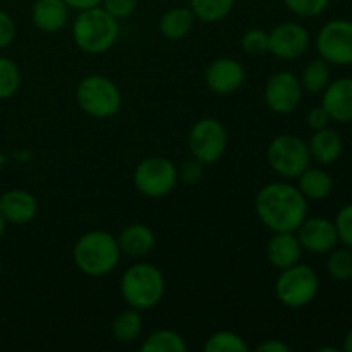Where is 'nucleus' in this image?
<instances>
[{
    "mask_svg": "<svg viewBox=\"0 0 352 352\" xmlns=\"http://www.w3.org/2000/svg\"><path fill=\"white\" fill-rule=\"evenodd\" d=\"M299 81L305 91L311 95H320L330 82V64L322 57L313 58L302 69Z\"/></svg>",
    "mask_w": 352,
    "mask_h": 352,
    "instance_id": "24",
    "label": "nucleus"
},
{
    "mask_svg": "<svg viewBox=\"0 0 352 352\" xmlns=\"http://www.w3.org/2000/svg\"><path fill=\"white\" fill-rule=\"evenodd\" d=\"M120 36V24L102 6L79 10L72 23V40L76 47L89 55L107 54Z\"/></svg>",
    "mask_w": 352,
    "mask_h": 352,
    "instance_id": "2",
    "label": "nucleus"
},
{
    "mask_svg": "<svg viewBox=\"0 0 352 352\" xmlns=\"http://www.w3.org/2000/svg\"><path fill=\"white\" fill-rule=\"evenodd\" d=\"M120 248L117 237L105 230H89L74 244L72 260L78 270L88 277H105L112 274L120 261Z\"/></svg>",
    "mask_w": 352,
    "mask_h": 352,
    "instance_id": "3",
    "label": "nucleus"
},
{
    "mask_svg": "<svg viewBox=\"0 0 352 352\" xmlns=\"http://www.w3.org/2000/svg\"><path fill=\"white\" fill-rule=\"evenodd\" d=\"M308 150L311 155V160L320 165H332L340 158L344 151V143L340 134L336 129L313 131V136L308 141Z\"/></svg>",
    "mask_w": 352,
    "mask_h": 352,
    "instance_id": "20",
    "label": "nucleus"
},
{
    "mask_svg": "<svg viewBox=\"0 0 352 352\" xmlns=\"http://www.w3.org/2000/svg\"><path fill=\"white\" fill-rule=\"evenodd\" d=\"M0 213L6 222L24 226L36 217L38 201L30 191L10 189L0 196Z\"/></svg>",
    "mask_w": 352,
    "mask_h": 352,
    "instance_id": "16",
    "label": "nucleus"
},
{
    "mask_svg": "<svg viewBox=\"0 0 352 352\" xmlns=\"http://www.w3.org/2000/svg\"><path fill=\"white\" fill-rule=\"evenodd\" d=\"M203 167H205V165H203L201 162L196 160V158L184 162V164L181 165V168H177L179 181H182L184 184L189 186L198 184L203 177Z\"/></svg>",
    "mask_w": 352,
    "mask_h": 352,
    "instance_id": "34",
    "label": "nucleus"
},
{
    "mask_svg": "<svg viewBox=\"0 0 352 352\" xmlns=\"http://www.w3.org/2000/svg\"><path fill=\"white\" fill-rule=\"evenodd\" d=\"M64 2L67 3L69 9L85 10V9H91V7L100 6L102 0H64Z\"/></svg>",
    "mask_w": 352,
    "mask_h": 352,
    "instance_id": "38",
    "label": "nucleus"
},
{
    "mask_svg": "<svg viewBox=\"0 0 352 352\" xmlns=\"http://www.w3.org/2000/svg\"><path fill=\"white\" fill-rule=\"evenodd\" d=\"M6 220H3V217H2V213H0V239H2L3 237V232H6Z\"/></svg>",
    "mask_w": 352,
    "mask_h": 352,
    "instance_id": "40",
    "label": "nucleus"
},
{
    "mask_svg": "<svg viewBox=\"0 0 352 352\" xmlns=\"http://www.w3.org/2000/svg\"><path fill=\"white\" fill-rule=\"evenodd\" d=\"M267 162L280 177L298 179L311 165L308 143L294 134H280L268 144Z\"/></svg>",
    "mask_w": 352,
    "mask_h": 352,
    "instance_id": "7",
    "label": "nucleus"
},
{
    "mask_svg": "<svg viewBox=\"0 0 352 352\" xmlns=\"http://www.w3.org/2000/svg\"><path fill=\"white\" fill-rule=\"evenodd\" d=\"M285 7L299 17H316L329 7L330 0H284Z\"/></svg>",
    "mask_w": 352,
    "mask_h": 352,
    "instance_id": "31",
    "label": "nucleus"
},
{
    "mask_svg": "<svg viewBox=\"0 0 352 352\" xmlns=\"http://www.w3.org/2000/svg\"><path fill=\"white\" fill-rule=\"evenodd\" d=\"M320 291V278L309 265L301 261L292 267L280 270L275 282V296L284 306L292 309L305 308Z\"/></svg>",
    "mask_w": 352,
    "mask_h": 352,
    "instance_id": "6",
    "label": "nucleus"
},
{
    "mask_svg": "<svg viewBox=\"0 0 352 352\" xmlns=\"http://www.w3.org/2000/svg\"><path fill=\"white\" fill-rule=\"evenodd\" d=\"M302 256V246L296 232H274L267 244V260L277 270H285L299 263Z\"/></svg>",
    "mask_w": 352,
    "mask_h": 352,
    "instance_id": "17",
    "label": "nucleus"
},
{
    "mask_svg": "<svg viewBox=\"0 0 352 352\" xmlns=\"http://www.w3.org/2000/svg\"><path fill=\"white\" fill-rule=\"evenodd\" d=\"M298 181V188L302 196L306 199H313V201L329 198L333 189V179L330 177L329 172L320 167H311V165L299 175Z\"/></svg>",
    "mask_w": 352,
    "mask_h": 352,
    "instance_id": "22",
    "label": "nucleus"
},
{
    "mask_svg": "<svg viewBox=\"0 0 352 352\" xmlns=\"http://www.w3.org/2000/svg\"><path fill=\"white\" fill-rule=\"evenodd\" d=\"M21 86V71L16 62L0 55V100L12 98Z\"/></svg>",
    "mask_w": 352,
    "mask_h": 352,
    "instance_id": "28",
    "label": "nucleus"
},
{
    "mask_svg": "<svg viewBox=\"0 0 352 352\" xmlns=\"http://www.w3.org/2000/svg\"><path fill=\"white\" fill-rule=\"evenodd\" d=\"M16 38V23L12 17L0 9V50L7 48Z\"/></svg>",
    "mask_w": 352,
    "mask_h": 352,
    "instance_id": "35",
    "label": "nucleus"
},
{
    "mask_svg": "<svg viewBox=\"0 0 352 352\" xmlns=\"http://www.w3.org/2000/svg\"><path fill=\"white\" fill-rule=\"evenodd\" d=\"M76 102L86 116L93 119H110L122 107V93L110 78L91 74L81 79L76 88Z\"/></svg>",
    "mask_w": 352,
    "mask_h": 352,
    "instance_id": "5",
    "label": "nucleus"
},
{
    "mask_svg": "<svg viewBox=\"0 0 352 352\" xmlns=\"http://www.w3.org/2000/svg\"><path fill=\"white\" fill-rule=\"evenodd\" d=\"M157 237L144 223H129L117 236L120 253L129 258H143L155 248Z\"/></svg>",
    "mask_w": 352,
    "mask_h": 352,
    "instance_id": "19",
    "label": "nucleus"
},
{
    "mask_svg": "<svg viewBox=\"0 0 352 352\" xmlns=\"http://www.w3.org/2000/svg\"><path fill=\"white\" fill-rule=\"evenodd\" d=\"M342 351H346V352H352V329L349 330V332H347L346 339H344Z\"/></svg>",
    "mask_w": 352,
    "mask_h": 352,
    "instance_id": "39",
    "label": "nucleus"
},
{
    "mask_svg": "<svg viewBox=\"0 0 352 352\" xmlns=\"http://www.w3.org/2000/svg\"><path fill=\"white\" fill-rule=\"evenodd\" d=\"M241 47L248 55H263L268 54V33L265 30H248L241 38Z\"/></svg>",
    "mask_w": 352,
    "mask_h": 352,
    "instance_id": "30",
    "label": "nucleus"
},
{
    "mask_svg": "<svg viewBox=\"0 0 352 352\" xmlns=\"http://www.w3.org/2000/svg\"><path fill=\"white\" fill-rule=\"evenodd\" d=\"M316 52L330 65H352V21L332 19L316 34Z\"/></svg>",
    "mask_w": 352,
    "mask_h": 352,
    "instance_id": "10",
    "label": "nucleus"
},
{
    "mask_svg": "<svg viewBox=\"0 0 352 352\" xmlns=\"http://www.w3.org/2000/svg\"><path fill=\"white\" fill-rule=\"evenodd\" d=\"M138 3H140V0H102L100 6H102L110 16L116 17L117 21H120L133 16L138 9Z\"/></svg>",
    "mask_w": 352,
    "mask_h": 352,
    "instance_id": "33",
    "label": "nucleus"
},
{
    "mask_svg": "<svg viewBox=\"0 0 352 352\" xmlns=\"http://www.w3.org/2000/svg\"><path fill=\"white\" fill-rule=\"evenodd\" d=\"M143 333V318L138 309L129 308L119 313L112 322V337L120 344H133Z\"/></svg>",
    "mask_w": 352,
    "mask_h": 352,
    "instance_id": "23",
    "label": "nucleus"
},
{
    "mask_svg": "<svg viewBox=\"0 0 352 352\" xmlns=\"http://www.w3.org/2000/svg\"><path fill=\"white\" fill-rule=\"evenodd\" d=\"M229 144L226 126L213 117H205L192 124L188 136V146L192 158L203 165H213L223 157Z\"/></svg>",
    "mask_w": 352,
    "mask_h": 352,
    "instance_id": "9",
    "label": "nucleus"
},
{
    "mask_svg": "<svg viewBox=\"0 0 352 352\" xmlns=\"http://www.w3.org/2000/svg\"><path fill=\"white\" fill-rule=\"evenodd\" d=\"M332 122L330 120V116L327 113V110L323 107H315L308 112V117H306V124L311 131H320L329 127V124Z\"/></svg>",
    "mask_w": 352,
    "mask_h": 352,
    "instance_id": "36",
    "label": "nucleus"
},
{
    "mask_svg": "<svg viewBox=\"0 0 352 352\" xmlns=\"http://www.w3.org/2000/svg\"><path fill=\"white\" fill-rule=\"evenodd\" d=\"M336 229L339 236V243L352 250V203L342 206L336 217Z\"/></svg>",
    "mask_w": 352,
    "mask_h": 352,
    "instance_id": "32",
    "label": "nucleus"
},
{
    "mask_svg": "<svg viewBox=\"0 0 352 352\" xmlns=\"http://www.w3.org/2000/svg\"><path fill=\"white\" fill-rule=\"evenodd\" d=\"M203 349L205 352H250V346L239 333L220 330L208 337Z\"/></svg>",
    "mask_w": 352,
    "mask_h": 352,
    "instance_id": "27",
    "label": "nucleus"
},
{
    "mask_svg": "<svg viewBox=\"0 0 352 352\" xmlns=\"http://www.w3.org/2000/svg\"><path fill=\"white\" fill-rule=\"evenodd\" d=\"M236 0H189V7L201 23H219L234 9Z\"/></svg>",
    "mask_w": 352,
    "mask_h": 352,
    "instance_id": "26",
    "label": "nucleus"
},
{
    "mask_svg": "<svg viewBox=\"0 0 352 352\" xmlns=\"http://www.w3.org/2000/svg\"><path fill=\"white\" fill-rule=\"evenodd\" d=\"M69 21V6L64 0H36L31 7V23L43 33H57Z\"/></svg>",
    "mask_w": 352,
    "mask_h": 352,
    "instance_id": "18",
    "label": "nucleus"
},
{
    "mask_svg": "<svg viewBox=\"0 0 352 352\" xmlns=\"http://www.w3.org/2000/svg\"><path fill=\"white\" fill-rule=\"evenodd\" d=\"M120 294L129 308L138 311L153 309L164 299V274L160 268L146 261L131 265L120 278Z\"/></svg>",
    "mask_w": 352,
    "mask_h": 352,
    "instance_id": "4",
    "label": "nucleus"
},
{
    "mask_svg": "<svg viewBox=\"0 0 352 352\" xmlns=\"http://www.w3.org/2000/svg\"><path fill=\"white\" fill-rule=\"evenodd\" d=\"M2 270H3V268H2V263H0V275H2Z\"/></svg>",
    "mask_w": 352,
    "mask_h": 352,
    "instance_id": "41",
    "label": "nucleus"
},
{
    "mask_svg": "<svg viewBox=\"0 0 352 352\" xmlns=\"http://www.w3.org/2000/svg\"><path fill=\"white\" fill-rule=\"evenodd\" d=\"M256 351H260V352H289L291 351V347H289L285 342H282V340L274 339V340H267V342L260 344V346L256 347Z\"/></svg>",
    "mask_w": 352,
    "mask_h": 352,
    "instance_id": "37",
    "label": "nucleus"
},
{
    "mask_svg": "<svg viewBox=\"0 0 352 352\" xmlns=\"http://www.w3.org/2000/svg\"><path fill=\"white\" fill-rule=\"evenodd\" d=\"M327 272L332 278L340 282L351 280L352 278V250L342 248V250H332L327 260Z\"/></svg>",
    "mask_w": 352,
    "mask_h": 352,
    "instance_id": "29",
    "label": "nucleus"
},
{
    "mask_svg": "<svg viewBox=\"0 0 352 352\" xmlns=\"http://www.w3.org/2000/svg\"><path fill=\"white\" fill-rule=\"evenodd\" d=\"M188 344L184 337L175 330L162 329L150 333L146 339H143L140 351L141 352H186Z\"/></svg>",
    "mask_w": 352,
    "mask_h": 352,
    "instance_id": "25",
    "label": "nucleus"
},
{
    "mask_svg": "<svg viewBox=\"0 0 352 352\" xmlns=\"http://www.w3.org/2000/svg\"><path fill=\"white\" fill-rule=\"evenodd\" d=\"M254 210L260 222L272 232H296L308 217V199L298 186L270 182L258 191Z\"/></svg>",
    "mask_w": 352,
    "mask_h": 352,
    "instance_id": "1",
    "label": "nucleus"
},
{
    "mask_svg": "<svg viewBox=\"0 0 352 352\" xmlns=\"http://www.w3.org/2000/svg\"><path fill=\"white\" fill-rule=\"evenodd\" d=\"M244 79H246V71L243 64L230 57L217 58L205 72V81L210 91L220 96L236 93L244 85Z\"/></svg>",
    "mask_w": 352,
    "mask_h": 352,
    "instance_id": "14",
    "label": "nucleus"
},
{
    "mask_svg": "<svg viewBox=\"0 0 352 352\" xmlns=\"http://www.w3.org/2000/svg\"><path fill=\"white\" fill-rule=\"evenodd\" d=\"M302 93L305 89H302L301 81L291 71H278L272 74L263 89L267 107L272 112L280 113V116L291 113L298 109L302 100Z\"/></svg>",
    "mask_w": 352,
    "mask_h": 352,
    "instance_id": "11",
    "label": "nucleus"
},
{
    "mask_svg": "<svg viewBox=\"0 0 352 352\" xmlns=\"http://www.w3.org/2000/svg\"><path fill=\"white\" fill-rule=\"evenodd\" d=\"M322 107L330 120L339 124L352 122V78H339L330 81L322 93Z\"/></svg>",
    "mask_w": 352,
    "mask_h": 352,
    "instance_id": "15",
    "label": "nucleus"
},
{
    "mask_svg": "<svg viewBox=\"0 0 352 352\" xmlns=\"http://www.w3.org/2000/svg\"><path fill=\"white\" fill-rule=\"evenodd\" d=\"M311 45L309 31L302 24L285 21L268 33V52L282 60H296L308 52Z\"/></svg>",
    "mask_w": 352,
    "mask_h": 352,
    "instance_id": "12",
    "label": "nucleus"
},
{
    "mask_svg": "<svg viewBox=\"0 0 352 352\" xmlns=\"http://www.w3.org/2000/svg\"><path fill=\"white\" fill-rule=\"evenodd\" d=\"M195 23L196 16L191 7H172L160 17L158 30L167 40L177 41L191 33Z\"/></svg>",
    "mask_w": 352,
    "mask_h": 352,
    "instance_id": "21",
    "label": "nucleus"
},
{
    "mask_svg": "<svg viewBox=\"0 0 352 352\" xmlns=\"http://www.w3.org/2000/svg\"><path fill=\"white\" fill-rule=\"evenodd\" d=\"M302 251L313 254H327L339 244L336 223L325 217H306L305 222L296 230Z\"/></svg>",
    "mask_w": 352,
    "mask_h": 352,
    "instance_id": "13",
    "label": "nucleus"
},
{
    "mask_svg": "<svg viewBox=\"0 0 352 352\" xmlns=\"http://www.w3.org/2000/svg\"><path fill=\"white\" fill-rule=\"evenodd\" d=\"M133 181L134 188L146 198H164L177 186V167L165 157H148L136 165Z\"/></svg>",
    "mask_w": 352,
    "mask_h": 352,
    "instance_id": "8",
    "label": "nucleus"
}]
</instances>
